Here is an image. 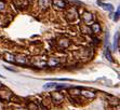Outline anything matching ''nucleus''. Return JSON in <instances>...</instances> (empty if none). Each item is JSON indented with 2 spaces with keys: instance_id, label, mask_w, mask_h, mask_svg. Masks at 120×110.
Masks as SVG:
<instances>
[{
  "instance_id": "obj_18",
  "label": "nucleus",
  "mask_w": 120,
  "mask_h": 110,
  "mask_svg": "<svg viewBox=\"0 0 120 110\" xmlns=\"http://www.w3.org/2000/svg\"><path fill=\"white\" fill-rule=\"evenodd\" d=\"M14 6L17 7V8H21V7H25L27 3L24 2V0H13Z\"/></svg>"
},
{
  "instance_id": "obj_12",
  "label": "nucleus",
  "mask_w": 120,
  "mask_h": 110,
  "mask_svg": "<svg viewBox=\"0 0 120 110\" xmlns=\"http://www.w3.org/2000/svg\"><path fill=\"white\" fill-rule=\"evenodd\" d=\"M98 4L102 7L104 10H107V11H109V12H112V10H114V7H112V4H110V3H103L101 0H98Z\"/></svg>"
},
{
  "instance_id": "obj_23",
  "label": "nucleus",
  "mask_w": 120,
  "mask_h": 110,
  "mask_svg": "<svg viewBox=\"0 0 120 110\" xmlns=\"http://www.w3.org/2000/svg\"><path fill=\"white\" fill-rule=\"evenodd\" d=\"M119 14H120V9L118 8L117 9V12H116V14H115V16H114V21H115V22H117L118 19H119Z\"/></svg>"
},
{
  "instance_id": "obj_9",
  "label": "nucleus",
  "mask_w": 120,
  "mask_h": 110,
  "mask_svg": "<svg viewBox=\"0 0 120 110\" xmlns=\"http://www.w3.org/2000/svg\"><path fill=\"white\" fill-rule=\"evenodd\" d=\"M80 95L84 96L86 98H94L96 94H95L93 91H91V90H86V88H81Z\"/></svg>"
},
{
  "instance_id": "obj_17",
  "label": "nucleus",
  "mask_w": 120,
  "mask_h": 110,
  "mask_svg": "<svg viewBox=\"0 0 120 110\" xmlns=\"http://www.w3.org/2000/svg\"><path fill=\"white\" fill-rule=\"evenodd\" d=\"M81 31L83 33H87V35H91L92 33V31H91V28H90V25H86L83 24L82 26H81Z\"/></svg>"
},
{
  "instance_id": "obj_5",
  "label": "nucleus",
  "mask_w": 120,
  "mask_h": 110,
  "mask_svg": "<svg viewBox=\"0 0 120 110\" xmlns=\"http://www.w3.org/2000/svg\"><path fill=\"white\" fill-rule=\"evenodd\" d=\"M61 65V61L59 57H50L47 59V67L50 68H55V67Z\"/></svg>"
},
{
  "instance_id": "obj_6",
  "label": "nucleus",
  "mask_w": 120,
  "mask_h": 110,
  "mask_svg": "<svg viewBox=\"0 0 120 110\" xmlns=\"http://www.w3.org/2000/svg\"><path fill=\"white\" fill-rule=\"evenodd\" d=\"M81 17H82V21H83V23L86 25H90L93 22V18H94L93 15H92V13H90V12H88V11L83 12Z\"/></svg>"
},
{
  "instance_id": "obj_11",
  "label": "nucleus",
  "mask_w": 120,
  "mask_h": 110,
  "mask_svg": "<svg viewBox=\"0 0 120 110\" xmlns=\"http://www.w3.org/2000/svg\"><path fill=\"white\" fill-rule=\"evenodd\" d=\"M3 57H4V59H6L7 62H9V63H15V55L12 54V53L4 52Z\"/></svg>"
},
{
  "instance_id": "obj_25",
  "label": "nucleus",
  "mask_w": 120,
  "mask_h": 110,
  "mask_svg": "<svg viewBox=\"0 0 120 110\" xmlns=\"http://www.w3.org/2000/svg\"><path fill=\"white\" fill-rule=\"evenodd\" d=\"M4 68L7 69V70H10V71H13V72H16V70L15 69H12V68H9V67H7V66H3Z\"/></svg>"
},
{
  "instance_id": "obj_7",
  "label": "nucleus",
  "mask_w": 120,
  "mask_h": 110,
  "mask_svg": "<svg viewBox=\"0 0 120 110\" xmlns=\"http://www.w3.org/2000/svg\"><path fill=\"white\" fill-rule=\"evenodd\" d=\"M15 63L20 65H26L28 64V57L24 54H17L15 55Z\"/></svg>"
},
{
  "instance_id": "obj_3",
  "label": "nucleus",
  "mask_w": 120,
  "mask_h": 110,
  "mask_svg": "<svg viewBox=\"0 0 120 110\" xmlns=\"http://www.w3.org/2000/svg\"><path fill=\"white\" fill-rule=\"evenodd\" d=\"M50 97H51V100H52L54 104H61V103H63V100L65 99L64 94H62V92H59V91L52 92Z\"/></svg>"
},
{
  "instance_id": "obj_1",
  "label": "nucleus",
  "mask_w": 120,
  "mask_h": 110,
  "mask_svg": "<svg viewBox=\"0 0 120 110\" xmlns=\"http://www.w3.org/2000/svg\"><path fill=\"white\" fill-rule=\"evenodd\" d=\"M77 17H78V12H77L75 7L68 8L66 10V12H65V18H66L67 22H74Z\"/></svg>"
},
{
  "instance_id": "obj_27",
  "label": "nucleus",
  "mask_w": 120,
  "mask_h": 110,
  "mask_svg": "<svg viewBox=\"0 0 120 110\" xmlns=\"http://www.w3.org/2000/svg\"><path fill=\"white\" fill-rule=\"evenodd\" d=\"M2 88V84H1V83H0V88Z\"/></svg>"
},
{
  "instance_id": "obj_13",
  "label": "nucleus",
  "mask_w": 120,
  "mask_h": 110,
  "mask_svg": "<svg viewBox=\"0 0 120 110\" xmlns=\"http://www.w3.org/2000/svg\"><path fill=\"white\" fill-rule=\"evenodd\" d=\"M50 0H38V6L41 9H48L50 7Z\"/></svg>"
},
{
  "instance_id": "obj_20",
  "label": "nucleus",
  "mask_w": 120,
  "mask_h": 110,
  "mask_svg": "<svg viewBox=\"0 0 120 110\" xmlns=\"http://www.w3.org/2000/svg\"><path fill=\"white\" fill-rule=\"evenodd\" d=\"M56 84H57V83H54V82L48 83V84H45V85H43V88H45V90H51V88H55Z\"/></svg>"
},
{
  "instance_id": "obj_10",
  "label": "nucleus",
  "mask_w": 120,
  "mask_h": 110,
  "mask_svg": "<svg viewBox=\"0 0 120 110\" xmlns=\"http://www.w3.org/2000/svg\"><path fill=\"white\" fill-rule=\"evenodd\" d=\"M90 28H91V31H92L94 35H98V33H101V25L98 22L92 23L91 26H90Z\"/></svg>"
},
{
  "instance_id": "obj_15",
  "label": "nucleus",
  "mask_w": 120,
  "mask_h": 110,
  "mask_svg": "<svg viewBox=\"0 0 120 110\" xmlns=\"http://www.w3.org/2000/svg\"><path fill=\"white\" fill-rule=\"evenodd\" d=\"M114 49L115 51L119 49V31H116L114 36Z\"/></svg>"
},
{
  "instance_id": "obj_2",
  "label": "nucleus",
  "mask_w": 120,
  "mask_h": 110,
  "mask_svg": "<svg viewBox=\"0 0 120 110\" xmlns=\"http://www.w3.org/2000/svg\"><path fill=\"white\" fill-rule=\"evenodd\" d=\"M47 56H37V57L33 58L31 64L38 68H45V67H47Z\"/></svg>"
},
{
  "instance_id": "obj_24",
  "label": "nucleus",
  "mask_w": 120,
  "mask_h": 110,
  "mask_svg": "<svg viewBox=\"0 0 120 110\" xmlns=\"http://www.w3.org/2000/svg\"><path fill=\"white\" fill-rule=\"evenodd\" d=\"M93 43L96 45V44H100V40H98L96 37H93Z\"/></svg>"
},
{
  "instance_id": "obj_4",
  "label": "nucleus",
  "mask_w": 120,
  "mask_h": 110,
  "mask_svg": "<svg viewBox=\"0 0 120 110\" xmlns=\"http://www.w3.org/2000/svg\"><path fill=\"white\" fill-rule=\"evenodd\" d=\"M56 45L60 48V49H68V48L71 45V41H70L68 38L66 37H62L60 38L57 41H56Z\"/></svg>"
},
{
  "instance_id": "obj_28",
  "label": "nucleus",
  "mask_w": 120,
  "mask_h": 110,
  "mask_svg": "<svg viewBox=\"0 0 120 110\" xmlns=\"http://www.w3.org/2000/svg\"><path fill=\"white\" fill-rule=\"evenodd\" d=\"M0 77H1V78H2V77H3V76H1V74H0Z\"/></svg>"
},
{
  "instance_id": "obj_8",
  "label": "nucleus",
  "mask_w": 120,
  "mask_h": 110,
  "mask_svg": "<svg viewBox=\"0 0 120 110\" xmlns=\"http://www.w3.org/2000/svg\"><path fill=\"white\" fill-rule=\"evenodd\" d=\"M52 3L55 8L61 9V10H65L67 8V2L65 0H52Z\"/></svg>"
},
{
  "instance_id": "obj_16",
  "label": "nucleus",
  "mask_w": 120,
  "mask_h": 110,
  "mask_svg": "<svg viewBox=\"0 0 120 110\" xmlns=\"http://www.w3.org/2000/svg\"><path fill=\"white\" fill-rule=\"evenodd\" d=\"M105 56H106V58L108 59L110 63H115V61H114V58H112V53H110V50H109V48L108 47H106V49H105Z\"/></svg>"
},
{
  "instance_id": "obj_19",
  "label": "nucleus",
  "mask_w": 120,
  "mask_h": 110,
  "mask_svg": "<svg viewBox=\"0 0 120 110\" xmlns=\"http://www.w3.org/2000/svg\"><path fill=\"white\" fill-rule=\"evenodd\" d=\"M9 100H11V102H13V103H16V104H21V103H22V99H21L20 97H17V96H15V95H13V94L11 95V97H10V99H9Z\"/></svg>"
},
{
  "instance_id": "obj_22",
  "label": "nucleus",
  "mask_w": 120,
  "mask_h": 110,
  "mask_svg": "<svg viewBox=\"0 0 120 110\" xmlns=\"http://www.w3.org/2000/svg\"><path fill=\"white\" fill-rule=\"evenodd\" d=\"M6 7H7L6 2H4L3 0H0V12L4 11V10H6Z\"/></svg>"
},
{
  "instance_id": "obj_26",
  "label": "nucleus",
  "mask_w": 120,
  "mask_h": 110,
  "mask_svg": "<svg viewBox=\"0 0 120 110\" xmlns=\"http://www.w3.org/2000/svg\"><path fill=\"white\" fill-rule=\"evenodd\" d=\"M13 110H26L25 108H15V109H13Z\"/></svg>"
},
{
  "instance_id": "obj_21",
  "label": "nucleus",
  "mask_w": 120,
  "mask_h": 110,
  "mask_svg": "<svg viewBox=\"0 0 120 110\" xmlns=\"http://www.w3.org/2000/svg\"><path fill=\"white\" fill-rule=\"evenodd\" d=\"M28 109L29 110H38V105L36 104V103H29V105H28Z\"/></svg>"
},
{
  "instance_id": "obj_14",
  "label": "nucleus",
  "mask_w": 120,
  "mask_h": 110,
  "mask_svg": "<svg viewBox=\"0 0 120 110\" xmlns=\"http://www.w3.org/2000/svg\"><path fill=\"white\" fill-rule=\"evenodd\" d=\"M80 91H81L80 88H70L69 94L73 95V97H76V96H79V95H80Z\"/></svg>"
}]
</instances>
